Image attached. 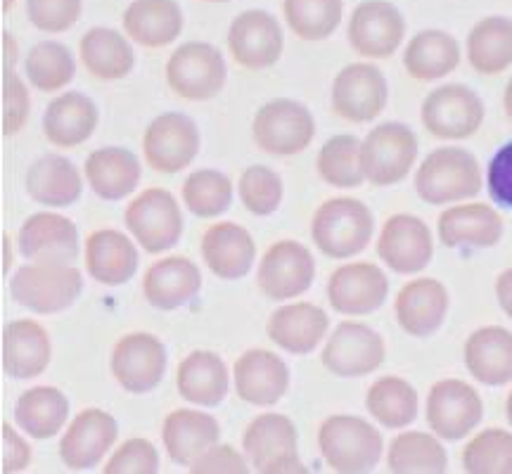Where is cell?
I'll return each mask as SVG.
<instances>
[{
  "instance_id": "55",
  "label": "cell",
  "mask_w": 512,
  "mask_h": 474,
  "mask_svg": "<svg viewBox=\"0 0 512 474\" xmlns=\"http://www.w3.org/2000/svg\"><path fill=\"white\" fill-rule=\"evenodd\" d=\"M3 472H19L29 465V446L12 432L10 425H3Z\"/></svg>"
},
{
  "instance_id": "42",
  "label": "cell",
  "mask_w": 512,
  "mask_h": 474,
  "mask_svg": "<svg viewBox=\"0 0 512 474\" xmlns=\"http://www.w3.org/2000/svg\"><path fill=\"white\" fill-rule=\"evenodd\" d=\"M387 465L396 474H441L448 467V456L432 434L403 432L389 446Z\"/></svg>"
},
{
  "instance_id": "13",
  "label": "cell",
  "mask_w": 512,
  "mask_h": 474,
  "mask_svg": "<svg viewBox=\"0 0 512 474\" xmlns=\"http://www.w3.org/2000/svg\"><path fill=\"white\" fill-rule=\"evenodd\" d=\"M482 415V399L463 380H441L427 396V422L446 441L467 437L482 422Z\"/></svg>"
},
{
  "instance_id": "48",
  "label": "cell",
  "mask_w": 512,
  "mask_h": 474,
  "mask_svg": "<svg viewBox=\"0 0 512 474\" xmlns=\"http://www.w3.org/2000/svg\"><path fill=\"white\" fill-rule=\"evenodd\" d=\"M463 467L470 474H512V434L486 429L463 451Z\"/></svg>"
},
{
  "instance_id": "9",
  "label": "cell",
  "mask_w": 512,
  "mask_h": 474,
  "mask_svg": "<svg viewBox=\"0 0 512 474\" xmlns=\"http://www.w3.org/2000/svg\"><path fill=\"white\" fill-rule=\"evenodd\" d=\"M126 228L150 254L178 245L183 235V214L169 190L150 188L126 209Z\"/></svg>"
},
{
  "instance_id": "26",
  "label": "cell",
  "mask_w": 512,
  "mask_h": 474,
  "mask_svg": "<svg viewBox=\"0 0 512 474\" xmlns=\"http://www.w3.org/2000/svg\"><path fill=\"white\" fill-rule=\"evenodd\" d=\"M448 311V292L439 280L420 278L396 297V320L408 335L430 337L441 328Z\"/></svg>"
},
{
  "instance_id": "1",
  "label": "cell",
  "mask_w": 512,
  "mask_h": 474,
  "mask_svg": "<svg viewBox=\"0 0 512 474\" xmlns=\"http://www.w3.org/2000/svg\"><path fill=\"white\" fill-rule=\"evenodd\" d=\"M375 230L370 209L354 197H335L316 211L311 237L328 259H351L368 247Z\"/></svg>"
},
{
  "instance_id": "53",
  "label": "cell",
  "mask_w": 512,
  "mask_h": 474,
  "mask_svg": "<svg viewBox=\"0 0 512 474\" xmlns=\"http://www.w3.org/2000/svg\"><path fill=\"white\" fill-rule=\"evenodd\" d=\"M192 474H247L245 458L230 446H211L190 465Z\"/></svg>"
},
{
  "instance_id": "49",
  "label": "cell",
  "mask_w": 512,
  "mask_h": 474,
  "mask_svg": "<svg viewBox=\"0 0 512 474\" xmlns=\"http://www.w3.org/2000/svg\"><path fill=\"white\" fill-rule=\"evenodd\" d=\"M240 200L249 214H273L283 202V181L268 166H249L240 178Z\"/></svg>"
},
{
  "instance_id": "22",
  "label": "cell",
  "mask_w": 512,
  "mask_h": 474,
  "mask_svg": "<svg viewBox=\"0 0 512 474\" xmlns=\"http://www.w3.org/2000/svg\"><path fill=\"white\" fill-rule=\"evenodd\" d=\"M19 252L31 261L74 264L79 259V230L60 214H34L19 228Z\"/></svg>"
},
{
  "instance_id": "15",
  "label": "cell",
  "mask_w": 512,
  "mask_h": 474,
  "mask_svg": "<svg viewBox=\"0 0 512 474\" xmlns=\"http://www.w3.org/2000/svg\"><path fill=\"white\" fill-rule=\"evenodd\" d=\"M316 264L309 249L294 240L275 242L259 266V287L268 299L287 301L313 285Z\"/></svg>"
},
{
  "instance_id": "18",
  "label": "cell",
  "mask_w": 512,
  "mask_h": 474,
  "mask_svg": "<svg viewBox=\"0 0 512 474\" xmlns=\"http://www.w3.org/2000/svg\"><path fill=\"white\" fill-rule=\"evenodd\" d=\"M166 349L155 335L133 332L121 337L112 354V373L126 392L147 394L162 382Z\"/></svg>"
},
{
  "instance_id": "19",
  "label": "cell",
  "mask_w": 512,
  "mask_h": 474,
  "mask_svg": "<svg viewBox=\"0 0 512 474\" xmlns=\"http://www.w3.org/2000/svg\"><path fill=\"white\" fill-rule=\"evenodd\" d=\"M119 425L110 413L88 408L79 413L69 425L60 441V458L62 463L74 472H86L98 467L117 441Z\"/></svg>"
},
{
  "instance_id": "12",
  "label": "cell",
  "mask_w": 512,
  "mask_h": 474,
  "mask_svg": "<svg viewBox=\"0 0 512 474\" xmlns=\"http://www.w3.org/2000/svg\"><path fill=\"white\" fill-rule=\"evenodd\" d=\"M387 105V79L375 64H349L337 74L332 86V107L351 124H368Z\"/></svg>"
},
{
  "instance_id": "21",
  "label": "cell",
  "mask_w": 512,
  "mask_h": 474,
  "mask_svg": "<svg viewBox=\"0 0 512 474\" xmlns=\"http://www.w3.org/2000/svg\"><path fill=\"white\" fill-rule=\"evenodd\" d=\"M389 294V280L375 264H347L332 273L328 299L344 316H368L380 309Z\"/></svg>"
},
{
  "instance_id": "38",
  "label": "cell",
  "mask_w": 512,
  "mask_h": 474,
  "mask_svg": "<svg viewBox=\"0 0 512 474\" xmlns=\"http://www.w3.org/2000/svg\"><path fill=\"white\" fill-rule=\"evenodd\" d=\"M81 62L95 79H124L136 67V53L119 31L98 27L81 38Z\"/></svg>"
},
{
  "instance_id": "27",
  "label": "cell",
  "mask_w": 512,
  "mask_h": 474,
  "mask_svg": "<svg viewBox=\"0 0 512 474\" xmlns=\"http://www.w3.org/2000/svg\"><path fill=\"white\" fill-rule=\"evenodd\" d=\"M202 256L216 278L240 280L254 264L256 245L242 226L216 223L202 237Z\"/></svg>"
},
{
  "instance_id": "23",
  "label": "cell",
  "mask_w": 512,
  "mask_h": 474,
  "mask_svg": "<svg viewBox=\"0 0 512 474\" xmlns=\"http://www.w3.org/2000/svg\"><path fill=\"white\" fill-rule=\"evenodd\" d=\"M290 387V370L280 356L252 349L235 363V389L242 401L252 406H273Z\"/></svg>"
},
{
  "instance_id": "41",
  "label": "cell",
  "mask_w": 512,
  "mask_h": 474,
  "mask_svg": "<svg viewBox=\"0 0 512 474\" xmlns=\"http://www.w3.org/2000/svg\"><path fill=\"white\" fill-rule=\"evenodd\" d=\"M467 57L479 74H501L512 64V19L486 17L467 36Z\"/></svg>"
},
{
  "instance_id": "51",
  "label": "cell",
  "mask_w": 512,
  "mask_h": 474,
  "mask_svg": "<svg viewBox=\"0 0 512 474\" xmlns=\"http://www.w3.org/2000/svg\"><path fill=\"white\" fill-rule=\"evenodd\" d=\"M157 448L147 439H128L105 465V474H157Z\"/></svg>"
},
{
  "instance_id": "17",
  "label": "cell",
  "mask_w": 512,
  "mask_h": 474,
  "mask_svg": "<svg viewBox=\"0 0 512 474\" xmlns=\"http://www.w3.org/2000/svg\"><path fill=\"white\" fill-rule=\"evenodd\" d=\"M228 48L245 69H268L283 55V29L268 12L247 10L230 24Z\"/></svg>"
},
{
  "instance_id": "31",
  "label": "cell",
  "mask_w": 512,
  "mask_h": 474,
  "mask_svg": "<svg viewBox=\"0 0 512 474\" xmlns=\"http://www.w3.org/2000/svg\"><path fill=\"white\" fill-rule=\"evenodd\" d=\"M128 36L145 48H164L183 31V12L176 0H133L124 12Z\"/></svg>"
},
{
  "instance_id": "29",
  "label": "cell",
  "mask_w": 512,
  "mask_h": 474,
  "mask_svg": "<svg viewBox=\"0 0 512 474\" xmlns=\"http://www.w3.org/2000/svg\"><path fill=\"white\" fill-rule=\"evenodd\" d=\"M330 318L316 304H290L268 320V337L287 354H311L323 342Z\"/></svg>"
},
{
  "instance_id": "40",
  "label": "cell",
  "mask_w": 512,
  "mask_h": 474,
  "mask_svg": "<svg viewBox=\"0 0 512 474\" xmlns=\"http://www.w3.org/2000/svg\"><path fill=\"white\" fill-rule=\"evenodd\" d=\"M69 401L55 387H34L17 399L15 420L22 432L34 439H50L64 427Z\"/></svg>"
},
{
  "instance_id": "5",
  "label": "cell",
  "mask_w": 512,
  "mask_h": 474,
  "mask_svg": "<svg viewBox=\"0 0 512 474\" xmlns=\"http://www.w3.org/2000/svg\"><path fill=\"white\" fill-rule=\"evenodd\" d=\"M418 157V138L406 124L375 126L361 143L363 176L373 185H394L408 176Z\"/></svg>"
},
{
  "instance_id": "34",
  "label": "cell",
  "mask_w": 512,
  "mask_h": 474,
  "mask_svg": "<svg viewBox=\"0 0 512 474\" xmlns=\"http://www.w3.org/2000/svg\"><path fill=\"white\" fill-rule=\"evenodd\" d=\"M86 178L100 200L119 202L136 190L140 162L124 147H102L86 159Z\"/></svg>"
},
{
  "instance_id": "39",
  "label": "cell",
  "mask_w": 512,
  "mask_h": 474,
  "mask_svg": "<svg viewBox=\"0 0 512 474\" xmlns=\"http://www.w3.org/2000/svg\"><path fill=\"white\" fill-rule=\"evenodd\" d=\"M408 74L418 81H437L441 76L451 74L460 64V46L451 34L439 29L420 31L408 43L403 55Z\"/></svg>"
},
{
  "instance_id": "52",
  "label": "cell",
  "mask_w": 512,
  "mask_h": 474,
  "mask_svg": "<svg viewBox=\"0 0 512 474\" xmlns=\"http://www.w3.org/2000/svg\"><path fill=\"white\" fill-rule=\"evenodd\" d=\"M489 195L498 207L512 209V143H505L489 164Z\"/></svg>"
},
{
  "instance_id": "33",
  "label": "cell",
  "mask_w": 512,
  "mask_h": 474,
  "mask_svg": "<svg viewBox=\"0 0 512 474\" xmlns=\"http://www.w3.org/2000/svg\"><path fill=\"white\" fill-rule=\"evenodd\" d=\"M221 437L219 422L209 413L174 411L164 420L162 439L169 458L178 465H192Z\"/></svg>"
},
{
  "instance_id": "4",
  "label": "cell",
  "mask_w": 512,
  "mask_h": 474,
  "mask_svg": "<svg viewBox=\"0 0 512 474\" xmlns=\"http://www.w3.org/2000/svg\"><path fill=\"white\" fill-rule=\"evenodd\" d=\"M482 190L477 159L460 147H439L420 164L415 192L427 204L470 200Z\"/></svg>"
},
{
  "instance_id": "37",
  "label": "cell",
  "mask_w": 512,
  "mask_h": 474,
  "mask_svg": "<svg viewBox=\"0 0 512 474\" xmlns=\"http://www.w3.org/2000/svg\"><path fill=\"white\" fill-rule=\"evenodd\" d=\"M27 190L38 204L72 207L81 197L83 181L79 169L67 157L48 155L36 159L27 171Z\"/></svg>"
},
{
  "instance_id": "56",
  "label": "cell",
  "mask_w": 512,
  "mask_h": 474,
  "mask_svg": "<svg viewBox=\"0 0 512 474\" xmlns=\"http://www.w3.org/2000/svg\"><path fill=\"white\" fill-rule=\"evenodd\" d=\"M496 294L498 301H501V309L512 318V268L501 273V278H498L496 283Z\"/></svg>"
},
{
  "instance_id": "28",
  "label": "cell",
  "mask_w": 512,
  "mask_h": 474,
  "mask_svg": "<svg viewBox=\"0 0 512 474\" xmlns=\"http://www.w3.org/2000/svg\"><path fill=\"white\" fill-rule=\"evenodd\" d=\"M50 363L48 332L36 320H12L3 332V370L12 380H31Z\"/></svg>"
},
{
  "instance_id": "25",
  "label": "cell",
  "mask_w": 512,
  "mask_h": 474,
  "mask_svg": "<svg viewBox=\"0 0 512 474\" xmlns=\"http://www.w3.org/2000/svg\"><path fill=\"white\" fill-rule=\"evenodd\" d=\"M503 237V219L489 204H463L441 214L439 240L451 249H486Z\"/></svg>"
},
{
  "instance_id": "46",
  "label": "cell",
  "mask_w": 512,
  "mask_h": 474,
  "mask_svg": "<svg viewBox=\"0 0 512 474\" xmlns=\"http://www.w3.org/2000/svg\"><path fill=\"white\" fill-rule=\"evenodd\" d=\"M24 69H27L29 81L34 83L38 91L55 93L74 79L76 64L67 46L46 41L29 50Z\"/></svg>"
},
{
  "instance_id": "58",
  "label": "cell",
  "mask_w": 512,
  "mask_h": 474,
  "mask_svg": "<svg viewBox=\"0 0 512 474\" xmlns=\"http://www.w3.org/2000/svg\"><path fill=\"white\" fill-rule=\"evenodd\" d=\"M505 411H508V420H510V425H512V392L508 396V406H505Z\"/></svg>"
},
{
  "instance_id": "50",
  "label": "cell",
  "mask_w": 512,
  "mask_h": 474,
  "mask_svg": "<svg viewBox=\"0 0 512 474\" xmlns=\"http://www.w3.org/2000/svg\"><path fill=\"white\" fill-rule=\"evenodd\" d=\"M83 0H27L31 24L46 34H62L79 22Z\"/></svg>"
},
{
  "instance_id": "44",
  "label": "cell",
  "mask_w": 512,
  "mask_h": 474,
  "mask_svg": "<svg viewBox=\"0 0 512 474\" xmlns=\"http://www.w3.org/2000/svg\"><path fill=\"white\" fill-rule=\"evenodd\" d=\"M287 27L304 41H325L342 22V0H285Z\"/></svg>"
},
{
  "instance_id": "24",
  "label": "cell",
  "mask_w": 512,
  "mask_h": 474,
  "mask_svg": "<svg viewBox=\"0 0 512 474\" xmlns=\"http://www.w3.org/2000/svg\"><path fill=\"white\" fill-rule=\"evenodd\" d=\"M202 290L200 268L185 256H169L147 268L143 280L145 299L159 311H174L190 304Z\"/></svg>"
},
{
  "instance_id": "2",
  "label": "cell",
  "mask_w": 512,
  "mask_h": 474,
  "mask_svg": "<svg viewBox=\"0 0 512 474\" xmlns=\"http://www.w3.org/2000/svg\"><path fill=\"white\" fill-rule=\"evenodd\" d=\"M318 446L335 472L363 474L382 458V434L356 415H332L320 425Z\"/></svg>"
},
{
  "instance_id": "6",
  "label": "cell",
  "mask_w": 512,
  "mask_h": 474,
  "mask_svg": "<svg viewBox=\"0 0 512 474\" xmlns=\"http://www.w3.org/2000/svg\"><path fill=\"white\" fill-rule=\"evenodd\" d=\"M254 143L268 155L292 157L304 152L316 136V121L302 102L273 100L254 117Z\"/></svg>"
},
{
  "instance_id": "16",
  "label": "cell",
  "mask_w": 512,
  "mask_h": 474,
  "mask_svg": "<svg viewBox=\"0 0 512 474\" xmlns=\"http://www.w3.org/2000/svg\"><path fill=\"white\" fill-rule=\"evenodd\" d=\"M384 363V342L363 323H342L323 351V365L337 377H366Z\"/></svg>"
},
{
  "instance_id": "36",
  "label": "cell",
  "mask_w": 512,
  "mask_h": 474,
  "mask_svg": "<svg viewBox=\"0 0 512 474\" xmlns=\"http://www.w3.org/2000/svg\"><path fill=\"white\" fill-rule=\"evenodd\" d=\"M178 392L195 406H219L230 389L226 363L211 351H195L178 365Z\"/></svg>"
},
{
  "instance_id": "30",
  "label": "cell",
  "mask_w": 512,
  "mask_h": 474,
  "mask_svg": "<svg viewBox=\"0 0 512 474\" xmlns=\"http://www.w3.org/2000/svg\"><path fill=\"white\" fill-rule=\"evenodd\" d=\"M465 365L477 382L489 387L512 382V332L498 325L472 332L465 344Z\"/></svg>"
},
{
  "instance_id": "57",
  "label": "cell",
  "mask_w": 512,
  "mask_h": 474,
  "mask_svg": "<svg viewBox=\"0 0 512 474\" xmlns=\"http://www.w3.org/2000/svg\"><path fill=\"white\" fill-rule=\"evenodd\" d=\"M505 112H508V117L512 119V79L508 83V88H505Z\"/></svg>"
},
{
  "instance_id": "32",
  "label": "cell",
  "mask_w": 512,
  "mask_h": 474,
  "mask_svg": "<svg viewBox=\"0 0 512 474\" xmlns=\"http://www.w3.org/2000/svg\"><path fill=\"white\" fill-rule=\"evenodd\" d=\"M86 266L102 285H126L138 271L136 245L117 230H98L86 242Z\"/></svg>"
},
{
  "instance_id": "43",
  "label": "cell",
  "mask_w": 512,
  "mask_h": 474,
  "mask_svg": "<svg viewBox=\"0 0 512 474\" xmlns=\"http://www.w3.org/2000/svg\"><path fill=\"white\" fill-rule=\"evenodd\" d=\"M368 411L387 429L408 427L418 418V392L401 377H382L368 389Z\"/></svg>"
},
{
  "instance_id": "35",
  "label": "cell",
  "mask_w": 512,
  "mask_h": 474,
  "mask_svg": "<svg viewBox=\"0 0 512 474\" xmlns=\"http://www.w3.org/2000/svg\"><path fill=\"white\" fill-rule=\"evenodd\" d=\"M98 128V107L81 93H64L48 105L43 133L53 145L76 147L86 143Z\"/></svg>"
},
{
  "instance_id": "11",
  "label": "cell",
  "mask_w": 512,
  "mask_h": 474,
  "mask_svg": "<svg viewBox=\"0 0 512 474\" xmlns=\"http://www.w3.org/2000/svg\"><path fill=\"white\" fill-rule=\"evenodd\" d=\"M143 150L152 169L162 174H178L200 152V131L195 121L181 112L162 114L147 126Z\"/></svg>"
},
{
  "instance_id": "59",
  "label": "cell",
  "mask_w": 512,
  "mask_h": 474,
  "mask_svg": "<svg viewBox=\"0 0 512 474\" xmlns=\"http://www.w3.org/2000/svg\"><path fill=\"white\" fill-rule=\"evenodd\" d=\"M207 3H228V0H207Z\"/></svg>"
},
{
  "instance_id": "54",
  "label": "cell",
  "mask_w": 512,
  "mask_h": 474,
  "mask_svg": "<svg viewBox=\"0 0 512 474\" xmlns=\"http://www.w3.org/2000/svg\"><path fill=\"white\" fill-rule=\"evenodd\" d=\"M27 114H29L27 88L22 86V81L17 79L15 72L8 69V74H5V126H3L5 136L17 133L19 128L24 126V121H27Z\"/></svg>"
},
{
  "instance_id": "7",
  "label": "cell",
  "mask_w": 512,
  "mask_h": 474,
  "mask_svg": "<svg viewBox=\"0 0 512 474\" xmlns=\"http://www.w3.org/2000/svg\"><path fill=\"white\" fill-rule=\"evenodd\" d=\"M226 62L209 43H183L166 64V81L183 100L204 102L226 86Z\"/></svg>"
},
{
  "instance_id": "14",
  "label": "cell",
  "mask_w": 512,
  "mask_h": 474,
  "mask_svg": "<svg viewBox=\"0 0 512 474\" xmlns=\"http://www.w3.org/2000/svg\"><path fill=\"white\" fill-rule=\"evenodd\" d=\"M406 22L399 8L387 0H366L354 10L349 22V43L358 55L384 60L399 50Z\"/></svg>"
},
{
  "instance_id": "10",
  "label": "cell",
  "mask_w": 512,
  "mask_h": 474,
  "mask_svg": "<svg viewBox=\"0 0 512 474\" xmlns=\"http://www.w3.org/2000/svg\"><path fill=\"white\" fill-rule=\"evenodd\" d=\"M484 121V102L472 88L448 83L427 95L422 124L434 138L465 140L475 136Z\"/></svg>"
},
{
  "instance_id": "45",
  "label": "cell",
  "mask_w": 512,
  "mask_h": 474,
  "mask_svg": "<svg viewBox=\"0 0 512 474\" xmlns=\"http://www.w3.org/2000/svg\"><path fill=\"white\" fill-rule=\"evenodd\" d=\"M318 174L332 188H356L363 183L361 140L356 136H335L318 152Z\"/></svg>"
},
{
  "instance_id": "3",
  "label": "cell",
  "mask_w": 512,
  "mask_h": 474,
  "mask_svg": "<svg viewBox=\"0 0 512 474\" xmlns=\"http://www.w3.org/2000/svg\"><path fill=\"white\" fill-rule=\"evenodd\" d=\"M83 278L72 264H53V261H34L17 268L10 280L12 299L24 309L50 316L60 313L79 299Z\"/></svg>"
},
{
  "instance_id": "8",
  "label": "cell",
  "mask_w": 512,
  "mask_h": 474,
  "mask_svg": "<svg viewBox=\"0 0 512 474\" xmlns=\"http://www.w3.org/2000/svg\"><path fill=\"white\" fill-rule=\"evenodd\" d=\"M242 446L256 472H306L297 453V429L285 415L266 413L252 420L242 437Z\"/></svg>"
},
{
  "instance_id": "47",
  "label": "cell",
  "mask_w": 512,
  "mask_h": 474,
  "mask_svg": "<svg viewBox=\"0 0 512 474\" xmlns=\"http://www.w3.org/2000/svg\"><path fill=\"white\" fill-rule=\"evenodd\" d=\"M183 202L192 214L200 219H214L230 209L233 202V185L221 171L202 169L188 176L183 183Z\"/></svg>"
},
{
  "instance_id": "20",
  "label": "cell",
  "mask_w": 512,
  "mask_h": 474,
  "mask_svg": "<svg viewBox=\"0 0 512 474\" xmlns=\"http://www.w3.org/2000/svg\"><path fill=\"white\" fill-rule=\"evenodd\" d=\"M432 233L418 216L396 214L384 223L377 254L392 271L401 275L420 273L432 259Z\"/></svg>"
}]
</instances>
